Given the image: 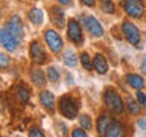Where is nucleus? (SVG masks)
Here are the masks:
<instances>
[{
  "label": "nucleus",
  "instance_id": "nucleus-17",
  "mask_svg": "<svg viewBox=\"0 0 146 137\" xmlns=\"http://www.w3.org/2000/svg\"><path fill=\"white\" fill-rule=\"evenodd\" d=\"M27 18L34 26H41L44 23V12L41 8H32L29 14H27Z\"/></svg>",
  "mask_w": 146,
  "mask_h": 137
},
{
  "label": "nucleus",
  "instance_id": "nucleus-25",
  "mask_svg": "<svg viewBox=\"0 0 146 137\" xmlns=\"http://www.w3.org/2000/svg\"><path fill=\"white\" fill-rule=\"evenodd\" d=\"M79 125L84 128V130L88 131L93 128V120H91V117L88 114H82V116H79Z\"/></svg>",
  "mask_w": 146,
  "mask_h": 137
},
{
  "label": "nucleus",
  "instance_id": "nucleus-16",
  "mask_svg": "<svg viewBox=\"0 0 146 137\" xmlns=\"http://www.w3.org/2000/svg\"><path fill=\"white\" fill-rule=\"evenodd\" d=\"M125 81H126V84L129 85L131 88H134V90H143L145 84H146L143 76L137 75V73H126Z\"/></svg>",
  "mask_w": 146,
  "mask_h": 137
},
{
  "label": "nucleus",
  "instance_id": "nucleus-29",
  "mask_svg": "<svg viewBox=\"0 0 146 137\" xmlns=\"http://www.w3.org/2000/svg\"><path fill=\"white\" fill-rule=\"evenodd\" d=\"M72 136L73 137H87V130H84V128H75V130L72 131Z\"/></svg>",
  "mask_w": 146,
  "mask_h": 137
},
{
  "label": "nucleus",
  "instance_id": "nucleus-32",
  "mask_svg": "<svg viewBox=\"0 0 146 137\" xmlns=\"http://www.w3.org/2000/svg\"><path fill=\"white\" fill-rule=\"evenodd\" d=\"M140 68H141V72L146 73V53L143 55V58H141V63H140Z\"/></svg>",
  "mask_w": 146,
  "mask_h": 137
},
{
  "label": "nucleus",
  "instance_id": "nucleus-31",
  "mask_svg": "<svg viewBox=\"0 0 146 137\" xmlns=\"http://www.w3.org/2000/svg\"><path fill=\"white\" fill-rule=\"evenodd\" d=\"M81 3L85 5V6H88V8H93L96 5V0H81Z\"/></svg>",
  "mask_w": 146,
  "mask_h": 137
},
{
  "label": "nucleus",
  "instance_id": "nucleus-19",
  "mask_svg": "<svg viewBox=\"0 0 146 137\" xmlns=\"http://www.w3.org/2000/svg\"><path fill=\"white\" fill-rule=\"evenodd\" d=\"M125 108H126V111L131 114V116H140V113H141V110H143V107L139 104V100H134L131 98V96H128L126 98V102H125Z\"/></svg>",
  "mask_w": 146,
  "mask_h": 137
},
{
  "label": "nucleus",
  "instance_id": "nucleus-8",
  "mask_svg": "<svg viewBox=\"0 0 146 137\" xmlns=\"http://www.w3.org/2000/svg\"><path fill=\"white\" fill-rule=\"evenodd\" d=\"M21 41L17 38L15 35H12L11 32L6 29V26H3L2 29H0V44H2V47L5 50H8V52H15L18 49V46H20Z\"/></svg>",
  "mask_w": 146,
  "mask_h": 137
},
{
  "label": "nucleus",
  "instance_id": "nucleus-15",
  "mask_svg": "<svg viewBox=\"0 0 146 137\" xmlns=\"http://www.w3.org/2000/svg\"><path fill=\"white\" fill-rule=\"evenodd\" d=\"M93 72L99 75H105L108 72V61L104 53H96L93 57Z\"/></svg>",
  "mask_w": 146,
  "mask_h": 137
},
{
  "label": "nucleus",
  "instance_id": "nucleus-2",
  "mask_svg": "<svg viewBox=\"0 0 146 137\" xmlns=\"http://www.w3.org/2000/svg\"><path fill=\"white\" fill-rule=\"evenodd\" d=\"M58 111L66 119H75L79 111V102L72 94H64L58 100Z\"/></svg>",
  "mask_w": 146,
  "mask_h": 137
},
{
  "label": "nucleus",
  "instance_id": "nucleus-23",
  "mask_svg": "<svg viewBox=\"0 0 146 137\" xmlns=\"http://www.w3.org/2000/svg\"><path fill=\"white\" fill-rule=\"evenodd\" d=\"M79 63L87 72H93V58H90V55L87 52H82L79 55Z\"/></svg>",
  "mask_w": 146,
  "mask_h": 137
},
{
  "label": "nucleus",
  "instance_id": "nucleus-22",
  "mask_svg": "<svg viewBox=\"0 0 146 137\" xmlns=\"http://www.w3.org/2000/svg\"><path fill=\"white\" fill-rule=\"evenodd\" d=\"M46 75H47L49 82H52V84H56L59 81V78H61V73H59V70L55 66H49L46 68Z\"/></svg>",
  "mask_w": 146,
  "mask_h": 137
},
{
  "label": "nucleus",
  "instance_id": "nucleus-30",
  "mask_svg": "<svg viewBox=\"0 0 146 137\" xmlns=\"http://www.w3.org/2000/svg\"><path fill=\"white\" fill-rule=\"evenodd\" d=\"M137 125H139V128L141 131H146V119L145 117L139 119V120H137Z\"/></svg>",
  "mask_w": 146,
  "mask_h": 137
},
{
  "label": "nucleus",
  "instance_id": "nucleus-13",
  "mask_svg": "<svg viewBox=\"0 0 146 137\" xmlns=\"http://www.w3.org/2000/svg\"><path fill=\"white\" fill-rule=\"evenodd\" d=\"M125 131L126 128L123 123H120L116 119H111V122H110V125L107 128V132H105V137H122L125 136Z\"/></svg>",
  "mask_w": 146,
  "mask_h": 137
},
{
  "label": "nucleus",
  "instance_id": "nucleus-34",
  "mask_svg": "<svg viewBox=\"0 0 146 137\" xmlns=\"http://www.w3.org/2000/svg\"><path fill=\"white\" fill-rule=\"evenodd\" d=\"M56 2L61 5V6H66V5H70L72 3V0H56Z\"/></svg>",
  "mask_w": 146,
  "mask_h": 137
},
{
  "label": "nucleus",
  "instance_id": "nucleus-9",
  "mask_svg": "<svg viewBox=\"0 0 146 137\" xmlns=\"http://www.w3.org/2000/svg\"><path fill=\"white\" fill-rule=\"evenodd\" d=\"M29 55H31L32 61L35 64H38V66L47 63V53H46L44 46L40 41H32L29 44Z\"/></svg>",
  "mask_w": 146,
  "mask_h": 137
},
{
  "label": "nucleus",
  "instance_id": "nucleus-11",
  "mask_svg": "<svg viewBox=\"0 0 146 137\" xmlns=\"http://www.w3.org/2000/svg\"><path fill=\"white\" fill-rule=\"evenodd\" d=\"M40 104L46 111H49L50 114L55 113V108H56V99H55V94L49 90H43L38 96Z\"/></svg>",
  "mask_w": 146,
  "mask_h": 137
},
{
  "label": "nucleus",
  "instance_id": "nucleus-5",
  "mask_svg": "<svg viewBox=\"0 0 146 137\" xmlns=\"http://www.w3.org/2000/svg\"><path fill=\"white\" fill-rule=\"evenodd\" d=\"M123 11L128 17L139 20L145 15L146 5L143 0H123Z\"/></svg>",
  "mask_w": 146,
  "mask_h": 137
},
{
  "label": "nucleus",
  "instance_id": "nucleus-4",
  "mask_svg": "<svg viewBox=\"0 0 146 137\" xmlns=\"http://www.w3.org/2000/svg\"><path fill=\"white\" fill-rule=\"evenodd\" d=\"M79 20H81V25L85 27L88 34H91L93 37H96V38L104 37V26L100 25V21L94 15H85V14H81Z\"/></svg>",
  "mask_w": 146,
  "mask_h": 137
},
{
  "label": "nucleus",
  "instance_id": "nucleus-6",
  "mask_svg": "<svg viewBox=\"0 0 146 137\" xmlns=\"http://www.w3.org/2000/svg\"><path fill=\"white\" fill-rule=\"evenodd\" d=\"M44 41H46V46L49 47V50L53 53H59L64 47V41L61 38V35L55 29H46L44 31Z\"/></svg>",
  "mask_w": 146,
  "mask_h": 137
},
{
  "label": "nucleus",
  "instance_id": "nucleus-1",
  "mask_svg": "<svg viewBox=\"0 0 146 137\" xmlns=\"http://www.w3.org/2000/svg\"><path fill=\"white\" fill-rule=\"evenodd\" d=\"M104 102L105 107H107L113 114H122L125 111V102H123L122 96L119 94V91L113 87H110L104 91Z\"/></svg>",
  "mask_w": 146,
  "mask_h": 137
},
{
  "label": "nucleus",
  "instance_id": "nucleus-10",
  "mask_svg": "<svg viewBox=\"0 0 146 137\" xmlns=\"http://www.w3.org/2000/svg\"><path fill=\"white\" fill-rule=\"evenodd\" d=\"M5 26H6V29L11 32L12 35H15L20 41L25 38V26H23V21H21L20 15H12L6 21V25H5Z\"/></svg>",
  "mask_w": 146,
  "mask_h": 137
},
{
  "label": "nucleus",
  "instance_id": "nucleus-12",
  "mask_svg": "<svg viewBox=\"0 0 146 137\" xmlns=\"http://www.w3.org/2000/svg\"><path fill=\"white\" fill-rule=\"evenodd\" d=\"M50 21H52L53 26L62 29L64 26H67V21H66V17H64V9L59 6H52L50 8Z\"/></svg>",
  "mask_w": 146,
  "mask_h": 137
},
{
  "label": "nucleus",
  "instance_id": "nucleus-7",
  "mask_svg": "<svg viewBox=\"0 0 146 137\" xmlns=\"http://www.w3.org/2000/svg\"><path fill=\"white\" fill-rule=\"evenodd\" d=\"M82 25L76 18H68L67 20V37L73 44H82L84 34H82Z\"/></svg>",
  "mask_w": 146,
  "mask_h": 137
},
{
  "label": "nucleus",
  "instance_id": "nucleus-3",
  "mask_svg": "<svg viewBox=\"0 0 146 137\" xmlns=\"http://www.w3.org/2000/svg\"><path fill=\"white\" fill-rule=\"evenodd\" d=\"M120 31H122L123 37H125V40L131 46H134L137 49L141 47V34H140V29L137 27V25H134L129 20H123L120 25Z\"/></svg>",
  "mask_w": 146,
  "mask_h": 137
},
{
  "label": "nucleus",
  "instance_id": "nucleus-28",
  "mask_svg": "<svg viewBox=\"0 0 146 137\" xmlns=\"http://www.w3.org/2000/svg\"><path fill=\"white\" fill-rule=\"evenodd\" d=\"M9 66V58L6 53H0V67L2 70H6V67Z\"/></svg>",
  "mask_w": 146,
  "mask_h": 137
},
{
  "label": "nucleus",
  "instance_id": "nucleus-24",
  "mask_svg": "<svg viewBox=\"0 0 146 137\" xmlns=\"http://www.w3.org/2000/svg\"><path fill=\"white\" fill-rule=\"evenodd\" d=\"M100 3V9L105 14H114L116 12V5H114L113 0H99Z\"/></svg>",
  "mask_w": 146,
  "mask_h": 137
},
{
  "label": "nucleus",
  "instance_id": "nucleus-26",
  "mask_svg": "<svg viewBox=\"0 0 146 137\" xmlns=\"http://www.w3.org/2000/svg\"><path fill=\"white\" fill-rule=\"evenodd\" d=\"M135 99L139 100V104L146 110V93L145 91H141V90H137V93H135Z\"/></svg>",
  "mask_w": 146,
  "mask_h": 137
},
{
  "label": "nucleus",
  "instance_id": "nucleus-33",
  "mask_svg": "<svg viewBox=\"0 0 146 137\" xmlns=\"http://www.w3.org/2000/svg\"><path fill=\"white\" fill-rule=\"evenodd\" d=\"M66 79H67V84H68V85H72L73 82H75V78L72 76V73H67V75H66Z\"/></svg>",
  "mask_w": 146,
  "mask_h": 137
},
{
  "label": "nucleus",
  "instance_id": "nucleus-20",
  "mask_svg": "<svg viewBox=\"0 0 146 137\" xmlns=\"http://www.w3.org/2000/svg\"><path fill=\"white\" fill-rule=\"evenodd\" d=\"M78 61H79V58H78V55L75 53L73 49H68V50H66V52L62 53V63L66 64L67 67H70V68L76 67Z\"/></svg>",
  "mask_w": 146,
  "mask_h": 137
},
{
  "label": "nucleus",
  "instance_id": "nucleus-14",
  "mask_svg": "<svg viewBox=\"0 0 146 137\" xmlns=\"http://www.w3.org/2000/svg\"><path fill=\"white\" fill-rule=\"evenodd\" d=\"M29 78H31V82L34 84L35 87H44L47 84V75L41 70L40 67H34L31 68V73H29Z\"/></svg>",
  "mask_w": 146,
  "mask_h": 137
},
{
  "label": "nucleus",
  "instance_id": "nucleus-18",
  "mask_svg": "<svg viewBox=\"0 0 146 137\" xmlns=\"http://www.w3.org/2000/svg\"><path fill=\"white\" fill-rule=\"evenodd\" d=\"M110 122H111V117L108 116V113H102L98 117V122H96V131H98L99 136H105Z\"/></svg>",
  "mask_w": 146,
  "mask_h": 137
},
{
  "label": "nucleus",
  "instance_id": "nucleus-21",
  "mask_svg": "<svg viewBox=\"0 0 146 137\" xmlns=\"http://www.w3.org/2000/svg\"><path fill=\"white\" fill-rule=\"evenodd\" d=\"M15 98L20 104H27L31 99V94H29V90L26 88L25 85H18L15 88Z\"/></svg>",
  "mask_w": 146,
  "mask_h": 137
},
{
  "label": "nucleus",
  "instance_id": "nucleus-27",
  "mask_svg": "<svg viewBox=\"0 0 146 137\" xmlns=\"http://www.w3.org/2000/svg\"><path fill=\"white\" fill-rule=\"evenodd\" d=\"M27 134H29V137H44V132L41 131L38 126H32Z\"/></svg>",
  "mask_w": 146,
  "mask_h": 137
}]
</instances>
